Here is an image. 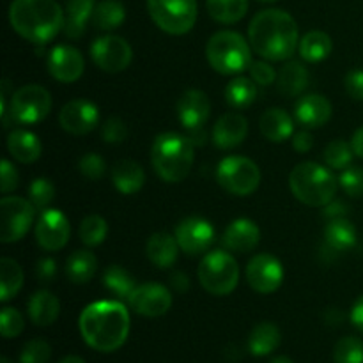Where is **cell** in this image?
Listing matches in <instances>:
<instances>
[{"label": "cell", "mask_w": 363, "mask_h": 363, "mask_svg": "<svg viewBox=\"0 0 363 363\" xmlns=\"http://www.w3.org/2000/svg\"><path fill=\"white\" fill-rule=\"evenodd\" d=\"M82 339L99 353H112L124 346L130 335V312L119 301H94L80 314Z\"/></svg>", "instance_id": "1"}, {"label": "cell", "mask_w": 363, "mask_h": 363, "mask_svg": "<svg viewBox=\"0 0 363 363\" xmlns=\"http://www.w3.org/2000/svg\"><path fill=\"white\" fill-rule=\"evenodd\" d=\"M248 39L257 55L272 62H280L294 55L300 32L289 13L282 9H266L255 14L248 25Z\"/></svg>", "instance_id": "2"}, {"label": "cell", "mask_w": 363, "mask_h": 363, "mask_svg": "<svg viewBox=\"0 0 363 363\" xmlns=\"http://www.w3.org/2000/svg\"><path fill=\"white\" fill-rule=\"evenodd\" d=\"M62 7L55 0H13L9 7L11 27L27 41L46 45L64 28Z\"/></svg>", "instance_id": "3"}, {"label": "cell", "mask_w": 363, "mask_h": 363, "mask_svg": "<svg viewBox=\"0 0 363 363\" xmlns=\"http://www.w3.org/2000/svg\"><path fill=\"white\" fill-rule=\"evenodd\" d=\"M195 160L194 142L179 133H162L151 147V163L165 183H179L190 174Z\"/></svg>", "instance_id": "4"}, {"label": "cell", "mask_w": 363, "mask_h": 363, "mask_svg": "<svg viewBox=\"0 0 363 363\" xmlns=\"http://www.w3.org/2000/svg\"><path fill=\"white\" fill-rule=\"evenodd\" d=\"M289 186L300 202L314 208H325L335 197L339 179L326 167L314 162H303L291 172Z\"/></svg>", "instance_id": "5"}, {"label": "cell", "mask_w": 363, "mask_h": 363, "mask_svg": "<svg viewBox=\"0 0 363 363\" xmlns=\"http://www.w3.org/2000/svg\"><path fill=\"white\" fill-rule=\"evenodd\" d=\"M206 57L220 74H240L252 64V46L233 30H220L211 35L206 46Z\"/></svg>", "instance_id": "6"}, {"label": "cell", "mask_w": 363, "mask_h": 363, "mask_svg": "<svg viewBox=\"0 0 363 363\" xmlns=\"http://www.w3.org/2000/svg\"><path fill=\"white\" fill-rule=\"evenodd\" d=\"M197 275L201 286L209 294L227 296L236 289L240 280V266L229 252L213 250L202 259Z\"/></svg>", "instance_id": "7"}, {"label": "cell", "mask_w": 363, "mask_h": 363, "mask_svg": "<svg viewBox=\"0 0 363 363\" xmlns=\"http://www.w3.org/2000/svg\"><path fill=\"white\" fill-rule=\"evenodd\" d=\"M147 9L152 21L172 35L186 34L197 21V0H147Z\"/></svg>", "instance_id": "8"}, {"label": "cell", "mask_w": 363, "mask_h": 363, "mask_svg": "<svg viewBox=\"0 0 363 363\" xmlns=\"http://www.w3.org/2000/svg\"><path fill=\"white\" fill-rule=\"evenodd\" d=\"M216 181L223 190L238 197L252 195L261 183V170L245 156H227L216 169Z\"/></svg>", "instance_id": "9"}, {"label": "cell", "mask_w": 363, "mask_h": 363, "mask_svg": "<svg viewBox=\"0 0 363 363\" xmlns=\"http://www.w3.org/2000/svg\"><path fill=\"white\" fill-rule=\"evenodd\" d=\"M52 110V96L41 85H23L11 94L9 116L14 123L38 124ZM6 112V113H7ZM4 116V113H2Z\"/></svg>", "instance_id": "10"}, {"label": "cell", "mask_w": 363, "mask_h": 363, "mask_svg": "<svg viewBox=\"0 0 363 363\" xmlns=\"http://www.w3.org/2000/svg\"><path fill=\"white\" fill-rule=\"evenodd\" d=\"M35 208L23 197H6L0 201V241L14 243L20 241L34 222Z\"/></svg>", "instance_id": "11"}, {"label": "cell", "mask_w": 363, "mask_h": 363, "mask_svg": "<svg viewBox=\"0 0 363 363\" xmlns=\"http://www.w3.org/2000/svg\"><path fill=\"white\" fill-rule=\"evenodd\" d=\"M91 57L99 69L106 73H121L133 59V50L126 39L119 35H103L91 46Z\"/></svg>", "instance_id": "12"}, {"label": "cell", "mask_w": 363, "mask_h": 363, "mask_svg": "<svg viewBox=\"0 0 363 363\" xmlns=\"http://www.w3.org/2000/svg\"><path fill=\"white\" fill-rule=\"evenodd\" d=\"M128 303L138 315L160 318L172 307V294L162 284L147 282L135 287V291L128 298Z\"/></svg>", "instance_id": "13"}, {"label": "cell", "mask_w": 363, "mask_h": 363, "mask_svg": "<svg viewBox=\"0 0 363 363\" xmlns=\"http://www.w3.org/2000/svg\"><path fill=\"white\" fill-rule=\"evenodd\" d=\"M247 280L252 289L257 293H275L284 280L282 262L272 254L255 255L247 266Z\"/></svg>", "instance_id": "14"}, {"label": "cell", "mask_w": 363, "mask_h": 363, "mask_svg": "<svg viewBox=\"0 0 363 363\" xmlns=\"http://www.w3.org/2000/svg\"><path fill=\"white\" fill-rule=\"evenodd\" d=\"M35 240L46 252H57L69 240V222L59 209H45L35 223Z\"/></svg>", "instance_id": "15"}, {"label": "cell", "mask_w": 363, "mask_h": 363, "mask_svg": "<svg viewBox=\"0 0 363 363\" xmlns=\"http://www.w3.org/2000/svg\"><path fill=\"white\" fill-rule=\"evenodd\" d=\"M176 240L179 248L188 255H199L208 250L215 241V229L211 223L199 216L181 220L176 227Z\"/></svg>", "instance_id": "16"}, {"label": "cell", "mask_w": 363, "mask_h": 363, "mask_svg": "<svg viewBox=\"0 0 363 363\" xmlns=\"http://www.w3.org/2000/svg\"><path fill=\"white\" fill-rule=\"evenodd\" d=\"M59 123L64 131L80 137L96 130L99 123V110L89 99H73L62 106L59 113Z\"/></svg>", "instance_id": "17"}, {"label": "cell", "mask_w": 363, "mask_h": 363, "mask_svg": "<svg viewBox=\"0 0 363 363\" xmlns=\"http://www.w3.org/2000/svg\"><path fill=\"white\" fill-rule=\"evenodd\" d=\"M84 55L74 46L59 45L50 52L48 71L55 80L62 84H73L84 74Z\"/></svg>", "instance_id": "18"}, {"label": "cell", "mask_w": 363, "mask_h": 363, "mask_svg": "<svg viewBox=\"0 0 363 363\" xmlns=\"http://www.w3.org/2000/svg\"><path fill=\"white\" fill-rule=\"evenodd\" d=\"M211 113V101L208 94L199 89H190L177 101V117L186 130H201Z\"/></svg>", "instance_id": "19"}, {"label": "cell", "mask_w": 363, "mask_h": 363, "mask_svg": "<svg viewBox=\"0 0 363 363\" xmlns=\"http://www.w3.org/2000/svg\"><path fill=\"white\" fill-rule=\"evenodd\" d=\"M294 117L307 130L321 128L332 117V103L321 94L301 96L294 106Z\"/></svg>", "instance_id": "20"}, {"label": "cell", "mask_w": 363, "mask_h": 363, "mask_svg": "<svg viewBox=\"0 0 363 363\" xmlns=\"http://www.w3.org/2000/svg\"><path fill=\"white\" fill-rule=\"evenodd\" d=\"M248 123L241 113L229 112L220 117L213 128V142L220 149L238 147L247 138Z\"/></svg>", "instance_id": "21"}, {"label": "cell", "mask_w": 363, "mask_h": 363, "mask_svg": "<svg viewBox=\"0 0 363 363\" xmlns=\"http://www.w3.org/2000/svg\"><path fill=\"white\" fill-rule=\"evenodd\" d=\"M261 240V230L257 223L248 218H238L230 223L223 233V245L230 252L238 254H248L254 250Z\"/></svg>", "instance_id": "22"}, {"label": "cell", "mask_w": 363, "mask_h": 363, "mask_svg": "<svg viewBox=\"0 0 363 363\" xmlns=\"http://www.w3.org/2000/svg\"><path fill=\"white\" fill-rule=\"evenodd\" d=\"M179 243H177L176 236H170L167 233H156L149 238L147 247H145V254H147L149 261L160 269H167L174 266L179 255Z\"/></svg>", "instance_id": "23"}, {"label": "cell", "mask_w": 363, "mask_h": 363, "mask_svg": "<svg viewBox=\"0 0 363 363\" xmlns=\"http://www.w3.org/2000/svg\"><path fill=\"white\" fill-rule=\"evenodd\" d=\"M28 318L35 326H50L57 321L60 314L59 298L50 291H35L28 300Z\"/></svg>", "instance_id": "24"}, {"label": "cell", "mask_w": 363, "mask_h": 363, "mask_svg": "<svg viewBox=\"0 0 363 363\" xmlns=\"http://www.w3.org/2000/svg\"><path fill=\"white\" fill-rule=\"evenodd\" d=\"M96 9L94 0H67L66 20H64V35L67 39H80L87 28V21L92 20Z\"/></svg>", "instance_id": "25"}, {"label": "cell", "mask_w": 363, "mask_h": 363, "mask_svg": "<svg viewBox=\"0 0 363 363\" xmlns=\"http://www.w3.org/2000/svg\"><path fill=\"white\" fill-rule=\"evenodd\" d=\"M145 181L144 169L133 160H119L112 169V183L121 194L133 195L142 190Z\"/></svg>", "instance_id": "26"}, {"label": "cell", "mask_w": 363, "mask_h": 363, "mask_svg": "<svg viewBox=\"0 0 363 363\" xmlns=\"http://www.w3.org/2000/svg\"><path fill=\"white\" fill-rule=\"evenodd\" d=\"M261 133L272 142H284L294 135V123L282 108H269L259 121Z\"/></svg>", "instance_id": "27"}, {"label": "cell", "mask_w": 363, "mask_h": 363, "mask_svg": "<svg viewBox=\"0 0 363 363\" xmlns=\"http://www.w3.org/2000/svg\"><path fill=\"white\" fill-rule=\"evenodd\" d=\"M326 247L332 252H347L357 245V227L347 218L330 220L323 230Z\"/></svg>", "instance_id": "28"}, {"label": "cell", "mask_w": 363, "mask_h": 363, "mask_svg": "<svg viewBox=\"0 0 363 363\" xmlns=\"http://www.w3.org/2000/svg\"><path fill=\"white\" fill-rule=\"evenodd\" d=\"M11 156L20 163H34L43 152V145L34 133L27 130H14L7 138Z\"/></svg>", "instance_id": "29"}, {"label": "cell", "mask_w": 363, "mask_h": 363, "mask_svg": "<svg viewBox=\"0 0 363 363\" xmlns=\"http://www.w3.org/2000/svg\"><path fill=\"white\" fill-rule=\"evenodd\" d=\"M280 340H282V335H280L279 326L269 321L259 323L248 337V351L254 357H268L280 346Z\"/></svg>", "instance_id": "30"}, {"label": "cell", "mask_w": 363, "mask_h": 363, "mask_svg": "<svg viewBox=\"0 0 363 363\" xmlns=\"http://www.w3.org/2000/svg\"><path fill=\"white\" fill-rule=\"evenodd\" d=\"M308 85V71L301 62H287L277 77V87L287 98L301 94Z\"/></svg>", "instance_id": "31"}, {"label": "cell", "mask_w": 363, "mask_h": 363, "mask_svg": "<svg viewBox=\"0 0 363 363\" xmlns=\"http://www.w3.org/2000/svg\"><path fill=\"white\" fill-rule=\"evenodd\" d=\"M98 269L96 255L89 250H77L67 257L66 275L73 284H87Z\"/></svg>", "instance_id": "32"}, {"label": "cell", "mask_w": 363, "mask_h": 363, "mask_svg": "<svg viewBox=\"0 0 363 363\" xmlns=\"http://www.w3.org/2000/svg\"><path fill=\"white\" fill-rule=\"evenodd\" d=\"M332 39L326 32L312 30L300 41V55L307 62H321L332 53Z\"/></svg>", "instance_id": "33"}, {"label": "cell", "mask_w": 363, "mask_h": 363, "mask_svg": "<svg viewBox=\"0 0 363 363\" xmlns=\"http://www.w3.org/2000/svg\"><path fill=\"white\" fill-rule=\"evenodd\" d=\"M23 286V272L14 259H0V301H9Z\"/></svg>", "instance_id": "34"}, {"label": "cell", "mask_w": 363, "mask_h": 363, "mask_svg": "<svg viewBox=\"0 0 363 363\" xmlns=\"http://www.w3.org/2000/svg\"><path fill=\"white\" fill-rule=\"evenodd\" d=\"M209 16L218 23H238L248 11V0H206Z\"/></svg>", "instance_id": "35"}, {"label": "cell", "mask_w": 363, "mask_h": 363, "mask_svg": "<svg viewBox=\"0 0 363 363\" xmlns=\"http://www.w3.org/2000/svg\"><path fill=\"white\" fill-rule=\"evenodd\" d=\"M126 18V9L117 0H103L96 6L94 13H92V25L99 30H113V28L121 27Z\"/></svg>", "instance_id": "36"}, {"label": "cell", "mask_w": 363, "mask_h": 363, "mask_svg": "<svg viewBox=\"0 0 363 363\" xmlns=\"http://www.w3.org/2000/svg\"><path fill=\"white\" fill-rule=\"evenodd\" d=\"M103 282L110 293L116 294L117 298H123V300H128L137 287L135 286V277L119 264H112L105 269Z\"/></svg>", "instance_id": "37"}, {"label": "cell", "mask_w": 363, "mask_h": 363, "mask_svg": "<svg viewBox=\"0 0 363 363\" xmlns=\"http://www.w3.org/2000/svg\"><path fill=\"white\" fill-rule=\"evenodd\" d=\"M257 98V87L250 78L238 77L225 87V101L234 108L250 106Z\"/></svg>", "instance_id": "38"}, {"label": "cell", "mask_w": 363, "mask_h": 363, "mask_svg": "<svg viewBox=\"0 0 363 363\" xmlns=\"http://www.w3.org/2000/svg\"><path fill=\"white\" fill-rule=\"evenodd\" d=\"M353 156L354 151L351 144H347L346 140H340V138L330 142L325 149V162L333 170H344L346 167H350L353 162Z\"/></svg>", "instance_id": "39"}, {"label": "cell", "mask_w": 363, "mask_h": 363, "mask_svg": "<svg viewBox=\"0 0 363 363\" xmlns=\"http://www.w3.org/2000/svg\"><path fill=\"white\" fill-rule=\"evenodd\" d=\"M106 234H108V225H106L105 218L99 215H91L84 218L80 225V240L84 241L87 247H98L105 241Z\"/></svg>", "instance_id": "40"}, {"label": "cell", "mask_w": 363, "mask_h": 363, "mask_svg": "<svg viewBox=\"0 0 363 363\" xmlns=\"http://www.w3.org/2000/svg\"><path fill=\"white\" fill-rule=\"evenodd\" d=\"M335 363H363V342L358 337L347 335L335 344L333 350Z\"/></svg>", "instance_id": "41"}, {"label": "cell", "mask_w": 363, "mask_h": 363, "mask_svg": "<svg viewBox=\"0 0 363 363\" xmlns=\"http://www.w3.org/2000/svg\"><path fill=\"white\" fill-rule=\"evenodd\" d=\"M28 199L34 204L35 209L39 211H45L48 209V206L52 204L53 199H55V186L50 179L46 177H38L30 183L28 186Z\"/></svg>", "instance_id": "42"}, {"label": "cell", "mask_w": 363, "mask_h": 363, "mask_svg": "<svg viewBox=\"0 0 363 363\" xmlns=\"http://www.w3.org/2000/svg\"><path fill=\"white\" fill-rule=\"evenodd\" d=\"M52 358V347L46 340L32 339L20 353V363H48Z\"/></svg>", "instance_id": "43"}, {"label": "cell", "mask_w": 363, "mask_h": 363, "mask_svg": "<svg viewBox=\"0 0 363 363\" xmlns=\"http://www.w3.org/2000/svg\"><path fill=\"white\" fill-rule=\"evenodd\" d=\"M25 328V319L16 308L4 307L0 312V332L4 339H14Z\"/></svg>", "instance_id": "44"}, {"label": "cell", "mask_w": 363, "mask_h": 363, "mask_svg": "<svg viewBox=\"0 0 363 363\" xmlns=\"http://www.w3.org/2000/svg\"><path fill=\"white\" fill-rule=\"evenodd\" d=\"M342 190L351 197H363V169L357 165H350L342 170L339 177Z\"/></svg>", "instance_id": "45"}, {"label": "cell", "mask_w": 363, "mask_h": 363, "mask_svg": "<svg viewBox=\"0 0 363 363\" xmlns=\"http://www.w3.org/2000/svg\"><path fill=\"white\" fill-rule=\"evenodd\" d=\"M78 167H80L82 176H85L91 181L101 179L106 172L105 160H103L99 155H96V152H89V155L82 156Z\"/></svg>", "instance_id": "46"}, {"label": "cell", "mask_w": 363, "mask_h": 363, "mask_svg": "<svg viewBox=\"0 0 363 363\" xmlns=\"http://www.w3.org/2000/svg\"><path fill=\"white\" fill-rule=\"evenodd\" d=\"M103 140L108 144H119L128 137V126L121 117H110L101 130Z\"/></svg>", "instance_id": "47"}, {"label": "cell", "mask_w": 363, "mask_h": 363, "mask_svg": "<svg viewBox=\"0 0 363 363\" xmlns=\"http://www.w3.org/2000/svg\"><path fill=\"white\" fill-rule=\"evenodd\" d=\"M248 69H250L252 80L259 85L275 84L277 77H279V73L273 69L272 64L264 62V60H255V62L250 64V67H248Z\"/></svg>", "instance_id": "48"}, {"label": "cell", "mask_w": 363, "mask_h": 363, "mask_svg": "<svg viewBox=\"0 0 363 363\" xmlns=\"http://www.w3.org/2000/svg\"><path fill=\"white\" fill-rule=\"evenodd\" d=\"M344 85H346V91L351 98L363 101V69L350 71V73L346 74Z\"/></svg>", "instance_id": "49"}, {"label": "cell", "mask_w": 363, "mask_h": 363, "mask_svg": "<svg viewBox=\"0 0 363 363\" xmlns=\"http://www.w3.org/2000/svg\"><path fill=\"white\" fill-rule=\"evenodd\" d=\"M0 186H2V194L6 195L11 194L18 186V172L9 160H2V181H0Z\"/></svg>", "instance_id": "50"}, {"label": "cell", "mask_w": 363, "mask_h": 363, "mask_svg": "<svg viewBox=\"0 0 363 363\" xmlns=\"http://www.w3.org/2000/svg\"><path fill=\"white\" fill-rule=\"evenodd\" d=\"M35 275H38L39 282H52L57 275V262L52 257L39 259L38 266H35Z\"/></svg>", "instance_id": "51"}, {"label": "cell", "mask_w": 363, "mask_h": 363, "mask_svg": "<svg viewBox=\"0 0 363 363\" xmlns=\"http://www.w3.org/2000/svg\"><path fill=\"white\" fill-rule=\"evenodd\" d=\"M350 213V206L346 202H340V201H332L330 204L325 206L323 209V216L330 220H335V218H346V215Z\"/></svg>", "instance_id": "52"}, {"label": "cell", "mask_w": 363, "mask_h": 363, "mask_svg": "<svg viewBox=\"0 0 363 363\" xmlns=\"http://www.w3.org/2000/svg\"><path fill=\"white\" fill-rule=\"evenodd\" d=\"M314 145V138L308 131H298V133L293 135V147L296 149L298 152H308Z\"/></svg>", "instance_id": "53"}, {"label": "cell", "mask_w": 363, "mask_h": 363, "mask_svg": "<svg viewBox=\"0 0 363 363\" xmlns=\"http://www.w3.org/2000/svg\"><path fill=\"white\" fill-rule=\"evenodd\" d=\"M351 323H353V326L357 330H360L363 333V294L360 298H358L357 301L353 303V307H351Z\"/></svg>", "instance_id": "54"}, {"label": "cell", "mask_w": 363, "mask_h": 363, "mask_svg": "<svg viewBox=\"0 0 363 363\" xmlns=\"http://www.w3.org/2000/svg\"><path fill=\"white\" fill-rule=\"evenodd\" d=\"M170 286H172L174 291H177V293H184V291H188V287H190V280H188V277L184 275L183 272H174L172 275H170Z\"/></svg>", "instance_id": "55"}, {"label": "cell", "mask_w": 363, "mask_h": 363, "mask_svg": "<svg viewBox=\"0 0 363 363\" xmlns=\"http://www.w3.org/2000/svg\"><path fill=\"white\" fill-rule=\"evenodd\" d=\"M351 147H353L354 156L363 158V126H360L354 131L353 138H351Z\"/></svg>", "instance_id": "56"}, {"label": "cell", "mask_w": 363, "mask_h": 363, "mask_svg": "<svg viewBox=\"0 0 363 363\" xmlns=\"http://www.w3.org/2000/svg\"><path fill=\"white\" fill-rule=\"evenodd\" d=\"M59 363H87V362L80 357H66V358H62Z\"/></svg>", "instance_id": "57"}, {"label": "cell", "mask_w": 363, "mask_h": 363, "mask_svg": "<svg viewBox=\"0 0 363 363\" xmlns=\"http://www.w3.org/2000/svg\"><path fill=\"white\" fill-rule=\"evenodd\" d=\"M269 363H294V362L291 360L289 357H277V358H273Z\"/></svg>", "instance_id": "58"}, {"label": "cell", "mask_w": 363, "mask_h": 363, "mask_svg": "<svg viewBox=\"0 0 363 363\" xmlns=\"http://www.w3.org/2000/svg\"><path fill=\"white\" fill-rule=\"evenodd\" d=\"M0 363H11V362H9V358H7V357H2V358H0Z\"/></svg>", "instance_id": "59"}, {"label": "cell", "mask_w": 363, "mask_h": 363, "mask_svg": "<svg viewBox=\"0 0 363 363\" xmlns=\"http://www.w3.org/2000/svg\"><path fill=\"white\" fill-rule=\"evenodd\" d=\"M261 2H275V0H261Z\"/></svg>", "instance_id": "60"}]
</instances>
